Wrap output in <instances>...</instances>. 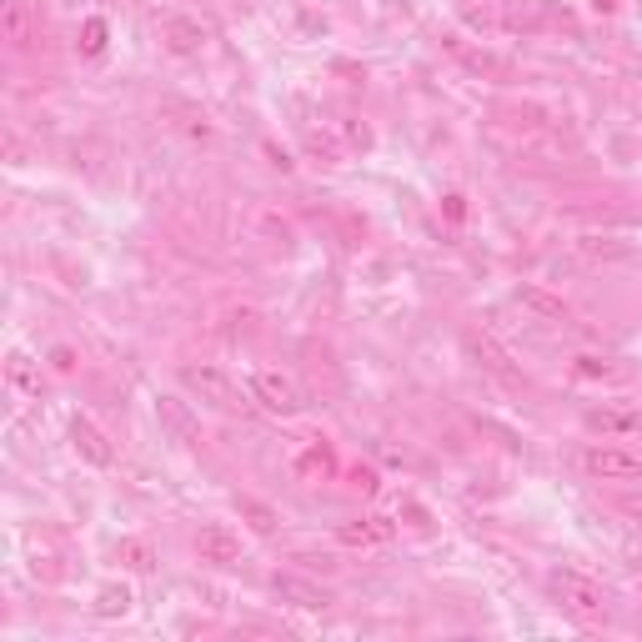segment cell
I'll return each instance as SVG.
<instances>
[{"instance_id": "obj_1", "label": "cell", "mask_w": 642, "mask_h": 642, "mask_svg": "<svg viewBox=\"0 0 642 642\" xmlns=\"http://www.w3.org/2000/svg\"><path fill=\"white\" fill-rule=\"evenodd\" d=\"M547 587H552V597L562 602V612H572L577 622H607V592H602L587 572L557 567V572L547 577Z\"/></svg>"}, {"instance_id": "obj_2", "label": "cell", "mask_w": 642, "mask_h": 642, "mask_svg": "<svg viewBox=\"0 0 642 642\" xmlns=\"http://www.w3.org/2000/svg\"><path fill=\"white\" fill-rule=\"evenodd\" d=\"M577 462L597 482H637L642 477V457L627 452V447H617V442H587Z\"/></svg>"}, {"instance_id": "obj_3", "label": "cell", "mask_w": 642, "mask_h": 642, "mask_svg": "<svg viewBox=\"0 0 642 642\" xmlns=\"http://www.w3.org/2000/svg\"><path fill=\"white\" fill-rule=\"evenodd\" d=\"M181 382H186L201 402H211V407H221V412H241V407H246L241 392H236V382H231L221 367H181Z\"/></svg>"}, {"instance_id": "obj_4", "label": "cell", "mask_w": 642, "mask_h": 642, "mask_svg": "<svg viewBox=\"0 0 642 642\" xmlns=\"http://www.w3.org/2000/svg\"><path fill=\"white\" fill-rule=\"evenodd\" d=\"M251 397H256L266 412H276V417H296V412L306 407L301 387H296L286 372H256V377H251Z\"/></svg>"}, {"instance_id": "obj_5", "label": "cell", "mask_w": 642, "mask_h": 642, "mask_svg": "<svg viewBox=\"0 0 642 642\" xmlns=\"http://www.w3.org/2000/svg\"><path fill=\"white\" fill-rule=\"evenodd\" d=\"M156 422H161L181 447H201V417L191 412V402H186V397L161 392V397H156Z\"/></svg>"}, {"instance_id": "obj_6", "label": "cell", "mask_w": 642, "mask_h": 642, "mask_svg": "<svg viewBox=\"0 0 642 642\" xmlns=\"http://www.w3.org/2000/svg\"><path fill=\"white\" fill-rule=\"evenodd\" d=\"M271 587H276V597H281V602L306 607V612H327V607H332V592L321 587V582H311V577H301V572H276V577H271Z\"/></svg>"}, {"instance_id": "obj_7", "label": "cell", "mask_w": 642, "mask_h": 642, "mask_svg": "<svg viewBox=\"0 0 642 642\" xmlns=\"http://www.w3.org/2000/svg\"><path fill=\"white\" fill-rule=\"evenodd\" d=\"M196 552H201V562H211V567H236V562H241V537H236L226 522H206V527L196 532Z\"/></svg>"}, {"instance_id": "obj_8", "label": "cell", "mask_w": 642, "mask_h": 642, "mask_svg": "<svg viewBox=\"0 0 642 642\" xmlns=\"http://www.w3.org/2000/svg\"><path fill=\"white\" fill-rule=\"evenodd\" d=\"M71 447H76V457L91 462V467H111V462H116V447L106 442V432H101L91 417H71Z\"/></svg>"}, {"instance_id": "obj_9", "label": "cell", "mask_w": 642, "mask_h": 642, "mask_svg": "<svg viewBox=\"0 0 642 642\" xmlns=\"http://www.w3.org/2000/svg\"><path fill=\"white\" fill-rule=\"evenodd\" d=\"M0 36H6L11 51H31L36 46V21L26 0H0Z\"/></svg>"}, {"instance_id": "obj_10", "label": "cell", "mask_w": 642, "mask_h": 642, "mask_svg": "<svg viewBox=\"0 0 642 642\" xmlns=\"http://www.w3.org/2000/svg\"><path fill=\"white\" fill-rule=\"evenodd\" d=\"M161 41L171 56H201L206 51V26L191 21V16H166L161 21Z\"/></svg>"}, {"instance_id": "obj_11", "label": "cell", "mask_w": 642, "mask_h": 642, "mask_svg": "<svg viewBox=\"0 0 642 642\" xmlns=\"http://www.w3.org/2000/svg\"><path fill=\"white\" fill-rule=\"evenodd\" d=\"M397 537V522L392 517H362V522H342L337 527V542L342 547H387Z\"/></svg>"}, {"instance_id": "obj_12", "label": "cell", "mask_w": 642, "mask_h": 642, "mask_svg": "<svg viewBox=\"0 0 642 642\" xmlns=\"http://www.w3.org/2000/svg\"><path fill=\"white\" fill-rule=\"evenodd\" d=\"M582 422H587V432H597V437H627V432L642 427V417H637L632 407H592Z\"/></svg>"}, {"instance_id": "obj_13", "label": "cell", "mask_w": 642, "mask_h": 642, "mask_svg": "<svg viewBox=\"0 0 642 642\" xmlns=\"http://www.w3.org/2000/svg\"><path fill=\"white\" fill-rule=\"evenodd\" d=\"M6 382H11L21 397H41V387H46L41 362H36V357H26V352H11V357H6Z\"/></svg>"}, {"instance_id": "obj_14", "label": "cell", "mask_w": 642, "mask_h": 642, "mask_svg": "<svg viewBox=\"0 0 642 642\" xmlns=\"http://www.w3.org/2000/svg\"><path fill=\"white\" fill-rule=\"evenodd\" d=\"M517 301H522L527 311H537L542 321H572V306H567L562 296L542 291V286H517Z\"/></svg>"}, {"instance_id": "obj_15", "label": "cell", "mask_w": 642, "mask_h": 642, "mask_svg": "<svg viewBox=\"0 0 642 642\" xmlns=\"http://www.w3.org/2000/svg\"><path fill=\"white\" fill-rule=\"evenodd\" d=\"M131 587L126 582H106V587H96V602H91V612L96 617H126L131 612Z\"/></svg>"}, {"instance_id": "obj_16", "label": "cell", "mask_w": 642, "mask_h": 642, "mask_svg": "<svg viewBox=\"0 0 642 642\" xmlns=\"http://www.w3.org/2000/svg\"><path fill=\"white\" fill-rule=\"evenodd\" d=\"M116 562H121L126 572H151V567H156V547L141 542V537H121V542H116Z\"/></svg>"}, {"instance_id": "obj_17", "label": "cell", "mask_w": 642, "mask_h": 642, "mask_svg": "<svg viewBox=\"0 0 642 642\" xmlns=\"http://www.w3.org/2000/svg\"><path fill=\"white\" fill-rule=\"evenodd\" d=\"M236 512L251 522V532H261V537L276 532V507H271V502H261V497H236Z\"/></svg>"}, {"instance_id": "obj_18", "label": "cell", "mask_w": 642, "mask_h": 642, "mask_svg": "<svg viewBox=\"0 0 642 642\" xmlns=\"http://www.w3.org/2000/svg\"><path fill=\"white\" fill-rule=\"evenodd\" d=\"M467 347H472V357H477L487 372H502V377H512V367H507V357H502V347H497L492 337H467Z\"/></svg>"}, {"instance_id": "obj_19", "label": "cell", "mask_w": 642, "mask_h": 642, "mask_svg": "<svg viewBox=\"0 0 642 642\" xmlns=\"http://www.w3.org/2000/svg\"><path fill=\"white\" fill-rule=\"evenodd\" d=\"M106 41H111V26H106L101 16L81 21V56H101V51H106Z\"/></svg>"}, {"instance_id": "obj_20", "label": "cell", "mask_w": 642, "mask_h": 642, "mask_svg": "<svg viewBox=\"0 0 642 642\" xmlns=\"http://www.w3.org/2000/svg\"><path fill=\"white\" fill-rule=\"evenodd\" d=\"M51 367H56L61 377H71L81 362H76V352H71V347H51Z\"/></svg>"}, {"instance_id": "obj_21", "label": "cell", "mask_w": 642, "mask_h": 642, "mask_svg": "<svg viewBox=\"0 0 642 642\" xmlns=\"http://www.w3.org/2000/svg\"><path fill=\"white\" fill-rule=\"evenodd\" d=\"M577 362H582V367H577V372H582V377H602V382H607V377H612V367H607V362H602V357H577Z\"/></svg>"}, {"instance_id": "obj_22", "label": "cell", "mask_w": 642, "mask_h": 642, "mask_svg": "<svg viewBox=\"0 0 642 642\" xmlns=\"http://www.w3.org/2000/svg\"><path fill=\"white\" fill-rule=\"evenodd\" d=\"M347 141L367 151V146H372V131H367V126H357V121H347Z\"/></svg>"}, {"instance_id": "obj_23", "label": "cell", "mask_w": 642, "mask_h": 642, "mask_svg": "<svg viewBox=\"0 0 642 642\" xmlns=\"http://www.w3.org/2000/svg\"><path fill=\"white\" fill-rule=\"evenodd\" d=\"M622 512H632V517H642V497H627V502H622Z\"/></svg>"}, {"instance_id": "obj_24", "label": "cell", "mask_w": 642, "mask_h": 642, "mask_svg": "<svg viewBox=\"0 0 642 642\" xmlns=\"http://www.w3.org/2000/svg\"><path fill=\"white\" fill-rule=\"evenodd\" d=\"M101 6H116V0H101Z\"/></svg>"}]
</instances>
